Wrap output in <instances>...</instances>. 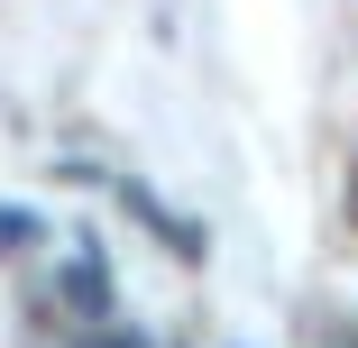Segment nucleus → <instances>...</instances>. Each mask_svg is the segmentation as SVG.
Listing matches in <instances>:
<instances>
[{"label": "nucleus", "mask_w": 358, "mask_h": 348, "mask_svg": "<svg viewBox=\"0 0 358 348\" xmlns=\"http://www.w3.org/2000/svg\"><path fill=\"white\" fill-rule=\"evenodd\" d=\"M92 348H138V339H129V330H101V339H92Z\"/></svg>", "instance_id": "nucleus-2"}, {"label": "nucleus", "mask_w": 358, "mask_h": 348, "mask_svg": "<svg viewBox=\"0 0 358 348\" xmlns=\"http://www.w3.org/2000/svg\"><path fill=\"white\" fill-rule=\"evenodd\" d=\"M64 294H74V303H83V312L101 321V312H110V275H101V257H74V275H64Z\"/></svg>", "instance_id": "nucleus-1"}]
</instances>
